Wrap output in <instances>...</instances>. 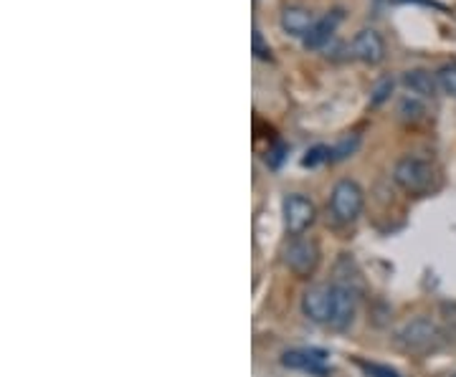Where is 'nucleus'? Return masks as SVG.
I'll return each instance as SVG.
<instances>
[{"label":"nucleus","mask_w":456,"mask_h":377,"mask_svg":"<svg viewBox=\"0 0 456 377\" xmlns=\"http://www.w3.org/2000/svg\"><path fill=\"white\" fill-rule=\"evenodd\" d=\"M281 365L289 370L310 373V375L325 377L330 373V355L325 349H289L281 355Z\"/></svg>","instance_id":"nucleus-6"},{"label":"nucleus","mask_w":456,"mask_h":377,"mask_svg":"<svg viewBox=\"0 0 456 377\" xmlns=\"http://www.w3.org/2000/svg\"><path fill=\"white\" fill-rule=\"evenodd\" d=\"M398 115L403 116V119H408V122H416V119H421V116L426 115V109L424 104L416 97H406L401 101V107H398Z\"/></svg>","instance_id":"nucleus-15"},{"label":"nucleus","mask_w":456,"mask_h":377,"mask_svg":"<svg viewBox=\"0 0 456 377\" xmlns=\"http://www.w3.org/2000/svg\"><path fill=\"white\" fill-rule=\"evenodd\" d=\"M350 56L353 59H358L362 64H380L383 59H386V41H383V36L373 28H362V31L355 33V38L350 41Z\"/></svg>","instance_id":"nucleus-8"},{"label":"nucleus","mask_w":456,"mask_h":377,"mask_svg":"<svg viewBox=\"0 0 456 377\" xmlns=\"http://www.w3.org/2000/svg\"><path fill=\"white\" fill-rule=\"evenodd\" d=\"M251 51H254L256 59H264V61L272 59V49H269V44L264 41V36H261L259 28H254V33H251Z\"/></svg>","instance_id":"nucleus-16"},{"label":"nucleus","mask_w":456,"mask_h":377,"mask_svg":"<svg viewBox=\"0 0 456 377\" xmlns=\"http://www.w3.org/2000/svg\"><path fill=\"white\" fill-rule=\"evenodd\" d=\"M436 82H439L441 92H446L449 97H456V61H449V64L439 66Z\"/></svg>","instance_id":"nucleus-14"},{"label":"nucleus","mask_w":456,"mask_h":377,"mask_svg":"<svg viewBox=\"0 0 456 377\" xmlns=\"http://www.w3.org/2000/svg\"><path fill=\"white\" fill-rule=\"evenodd\" d=\"M284 152H287V148H284V145H277V148L269 149V152H266V164L279 167V164H281V160H284Z\"/></svg>","instance_id":"nucleus-20"},{"label":"nucleus","mask_w":456,"mask_h":377,"mask_svg":"<svg viewBox=\"0 0 456 377\" xmlns=\"http://www.w3.org/2000/svg\"><path fill=\"white\" fill-rule=\"evenodd\" d=\"M403 84H406L408 89H411L416 97H424V99L436 97V89H439L436 74H428V71H424V68H413V71H406Z\"/></svg>","instance_id":"nucleus-12"},{"label":"nucleus","mask_w":456,"mask_h":377,"mask_svg":"<svg viewBox=\"0 0 456 377\" xmlns=\"http://www.w3.org/2000/svg\"><path fill=\"white\" fill-rule=\"evenodd\" d=\"M365 205V193L355 180H340L332 188L330 196V211L335 215V221L340 223H353Z\"/></svg>","instance_id":"nucleus-3"},{"label":"nucleus","mask_w":456,"mask_h":377,"mask_svg":"<svg viewBox=\"0 0 456 377\" xmlns=\"http://www.w3.org/2000/svg\"><path fill=\"white\" fill-rule=\"evenodd\" d=\"M360 367L368 373V377H398L395 370L386 367V365H375V362H360Z\"/></svg>","instance_id":"nucleus-18"},{"label":"nucleus","mask_w":456,"mask_h":377,"mask_svg":"<svg viewBox=\"0 0 456 377\" xmlns=\"http://www.w3.org/2000/svg\"><path fill=\"white\" fill-rule=\"evenodd\" d=\"M325 160H330V148L317 145V148H312L310 152H307V157L302 160V164H305V167H314V164L325 163Z\"/></svg>","instance_id":"nucleus-17"},{"label":"nucleus","mask_w":456,"mask_h":377,"mask_svg":"<svg viewBox=\"0 0 456 377\" xmlns=\"http://www.w3.org/2000/svg\"><path fill=\"white\" fill-rule=\"evenodd\" d=\"M358 145H360L358 134H347V137H342L335 148H330V163H340V160H345V157H350V155L358 149Z\"/></svg>","instance_id":"nucleus-13"},{"label":"nucleus","mask_w":456,"mask_h":377,"mask_svg":"<svg viewBox=\"0 0 456 377\" xmlns=\"http://www.w3.org/2000/svg\"><path fill=\"white\" fill-rule=\"evenodd\" d=\"M317 263H320V246H317V241H312V238H294L289 248H287V266L292 269L294 274L307 279V277L314 274Z\"/></svg>","instance_id":"nucleus-4"},{"label":"nucleus","mask_w":456,"mask_h":377,"mask_svg":"<svg viewBox=\"0 0 456 377\" xmlns=\"http://www.w3.org/2000/svg\"><path fill=\"white\" fill-rule=\"evenodd\" d=\"M317 18L312 16V11L302 8V5H289L281 11V28L289 33V36H297V38H307V33L314 28Z\"/></svg>","instance_id":"nucleus-10"},{"label":"nucleus","mask_w":456,"mask_h":377,"mask_svg":"<svg viewBox=\"0 0 456 377\" xmlns=\"http://www.w3.org/2000/svg\"><path fill=\"white\" fill-rule=\"evenodd\" d=\"M454 377H456V375H454Z\"/></svg>","instance_id":"nucleus-21"},{"label":"nucleus","mask_w":456,"mask_h":377,"mask_svg":"<svg viewBox=\"0 0 456 377\" xmlns=\"http://www.w3.org/2000/svg\"><path fill=\"white\" fill-rule=\"evenodd\" d=\"M340 20H342L340 11H332V13H327L325 18H320V20L314 23V28L307 33L305 46H307V49H322L325 44H330V38L335 36Z\"/></svg>","instance_id":"nucleus-11"},{"label":"nucleus","mask_w":456,"mask_h":377,"mask_svg":"<svg viewBox=\"0 0 456 377\" xmlns=\"http://www.w3.org/2000/svg\"><path fill=\"white\" fill-rule=\"evenodd\" d=\"M332 299H335V286L327 284H314L302 296V312L307 319L317 325H330L332 317Z\"/></svg>","instance_id":"nucleus-5"},{"label":"nucleus","mask_w":456,"mask_h":377,"mask_svg":"<svg viewBox=\"0 0 456 377\" xmlns=\"http://www.w3.org/2000/svg\"><path fill=\"white\" fill-rule=\"evenodd\" d=\"M434 167L421 157H401L393 167V180L408 196H426L434 185Z\"/></svg>","instance_id":"nucleus-1"},{"label":"nucleus","mask_w":456,"mask_h":377,"mask_svg":"<svg viewBox=\"0 0 456 377\" xmlns=\"http://www.w3.org/2000/svg\"><path fill=\"white\" fill-rule=\"evenodd\" d=\"M395 340L406 352L426 355V352H434L441 347V329L431 319L421 317V319H413V322H408L398 329Z\"/></svg>","instance_id":"nucleus-2"},{"label":"nucleus","mask_w":456,"mask_h":377,"mask_svg":"<svg viewBox=\"0 0 456 377\" xmlns=\"http://www.w3.org/2000/svg\"><path fill=\"white\" fill-rule=\"evenodd\" d=\"M358 314V296L350 286L335 284V299H332V317H330V327L347 329L355 322Z\"/></svg>","instance_id":"nucleus-9"},{"label":"nucleus","mask_w":456,"mask_h":377,"mask_svg":"<svg viewBox=\"0 0 456 377\" xmlns=\"http://www.w3.org/2000/svg\"><path fill=\"white\" fill-rule=\"evenodd\" d=\"M393 92V82L391 79H386V82H380L378 86H375L373 92V104H380L383 99H388V94Z\"/></svg>","instance_id":"nucleus-19"},{"label":"nucleus","mask_w":456,"mask_h":377,"mask_svg":"<svg viewBox=\"0 0 456 377\" xmlns=\"http://www.w3.org/2000/svg\"><path fill=\"white\" fill-rule=\"evenodd\" d=\"M314 218H317V208L310 197L299 196V193L284 197V223L289 233L294 236L305 233L314 223Z\"/></svg>","instance_id":"nucleus-7"}]
</instances>
